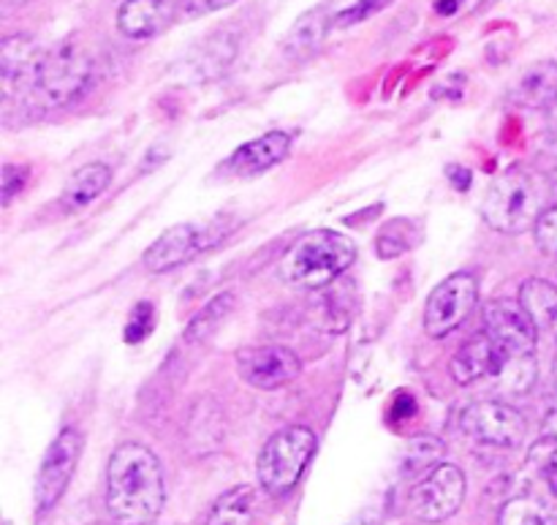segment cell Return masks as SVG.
Returning <instances> with one entry per match:
<instances>
[{"label": "cell", "instance_id": "cell-1", "mask_svg": "<svg viewBox=\"0 0 557 525\" xmlns=\"http://www.w3.org/2000/svg\"><path fill=\"white\" fill-rule=\"evenodd\" d=\"M163 472L158 457L141 444H123L107 468V510L117 525H150L161 515Z\"/></svg>", "mask_w": 557, "mask_h": 525}, {"label": "cell", "instance_id": "cell-2", "mask_svg": "<svg viewBox=\"0 0 557 525\" xmlns=\"http://www.w3.org/2000/svg\"><path fill=\"white\" fill-rule=\"evenodd\" d=\"M357 259V245L348 234L319 229L299 237L281 261L283 283L294 289H324L341 278Z\"/></svg>", "mask_w": 557, "mask_h": 525}, {"label": "cell", "instance_id": "cell-3", "mask_svg": "<svg viewBox=\"0 0 557 525\" xmlns=\"http://www.w3.org/2000/svg\"><path fill=\"white\" fill-rule=\"evenodd\" d=\"M92 76L90 52L79 41H63L52 49H44L33 85L20 107L47 112L65 107L87 90Z\"/></svg>", "mask_w": 557, "mask_h": 525}, {"label": "cell", "instance_id": "cell-4", "mask_svg": "<svg viewBox=\"0 0 557 525\" xmlns=\"http://www.w3.org/2000/svg\"><path fill=\"white\" fill-rule=\"evenodd\" d=\"M547 191L528 169L511 167L493 180L482 199V218L490 229L500 234H520L536 229L544 216Z\"/></svg>", "mask_w": 557, "mask_h": 525}, {"label": "cell", "instance_id": "cell-5", "mask_svg": "<svg viewBox=\"0 0 557 525\" xmlns=\"http://www.w3.org/2000/svg\"><path fill=\"white\" fill-rule=\"evenodd\" d=\"M315 452V434L308 425L283 428L261 447L256 474L261 488L270 496H286L302 479L310 457Z\"/></svg>", "mask_w": 557, "mask_h": 525}, {"label": "cell", "instance_id": "cell-6", "mask_svg": "<svg viewBox=\"0 0 557 525\" xmlns=\"http://www.w3.org/2000/svg\"><path fill=\"white\" fill-rule=\"evenodd\" d=\"M479 303V281L471 272H455L430 292L424 305V330L430 338H446L471 316Z\"/></svg>", "mask_w": 557, "mask_h": 525}, {"label": "cell", "instance_id": "cell-7", "mask_svg": "<svg viewBox=\"0 0 557 525\" xmlns=\"http://www.w3.org/2000/svg\"><path fill=\"white\" fill-rule=\"evenodd\" d=\"M460 428L468 439L498 450H517L525 441L528 423L515 406L500 401H479L462 412Z\"/></svg>", "mask_w": 557, "mask_h": 525}, {"label": "cell", "instance_id": "cell-8", "mask_svg": "<svg viewBox=\"0 0 557 525\" xmlns=\"http://www.w3.org/2000/svg\"><path fill=\"white\" fill-rule=\"evenodd\" d=\"M462 501H466V474L451 463H441L411 490V512L422 523L449 521Z\"/></svg>", "mask_w": 557, "mask_h": 525}, {"label": "cell", "instance_id": "cell-9", "mask_svg": "<svg viewBox=\"0 0 557 525\" xmlns=\"http://www.w3.org/2000/svg\"><path fill=\"white\" fill-rule=\"evenodd\" d=\"M234 363L239 379L261 392L283 390L302 374V359L288 346H245L234 354Z\"/></svg>", "mask_w": 557, "mask_h": 525}, {"label": "cell", "instance_id": "cell-10", "mask_svg": "<svg viewBox=\"0 0 557 525\" xmlns=\"http://www.w3.org/2000/svg\"><path fill=\"white\" fill-rule=\"evenodd\" d=\"M484 332L506 357H533L536 352L539 327L520 300H490L484 305Z\"/></svg>", "mask_w": 557, "mask_h": 525}, {"label": "cell", "instance_id": "cell-11", "mask_svg": "<svg viewBox=\"0 0 557 525\" xmlns=\"http://www.w3.org/2000/svg\"><path fill=\"white\" fill-rule=\"evenodd\" d=\"M82 434L76 428L60 430L58 439L49 444V450L44 452L41 468H38L36 479V510L49 512L60 499H63L65 488H69L71 477H74V468L79 463L82 455Z\"/></svg>", "mask_w": 557, "mask_h": 525}, {"label": "cell", "instance_id": "cell-12", "mask_svg": "<svg viewBox=\"0 0 557 525\" xmlns=\"http://www.w3.org/2000/svg\"><path fill=\"white\" fill-rule=\"evenodd\" d=\"M210 234L212 232H207L205 227H196V223H177V227L166 229L145 251V267L161 276V272L174 270V267L188 265L196 254H201V251L215 243V237H210Z\"/></svg>", "mask_w": 557, "mask_h": 525}, {"label": "cell", "instance_id": "cell-13", "mask_svg": "<svg viewBox=\"0 0 557 525\" xmlns=\"http://www.w3.org/2000/svg\"><path fill=\"white\" fill-rule=\"evenodd\" d=\"M44 49L30 36H9L0 44V76H3V101L11 107L22 103L41 63Z\"/></svg>", "mask_w": 557, "mask_h": 525}, {"label": "cell", "instance_id": "cell-14", "mask_svg": "<svg viewBox=\"0 0 557 525\" xmlns=\"http://www.w3.org/2000/svg\"><path fill=\"white\" fill-rule=\"evenodd\" d=\"M288 150H292V136L283 134V131H270V134L237 147L223 161L221 174H226V178H256V174L281 163L288 156Z\"/></svg>", "mask_w": 557, "mask_h": 525}, {"label": "cell", "instance_id": "cell-15", "mask_svg": "<svg viewBox=\"0 0 557 525\" xmlns=\"http://www.w3.org/2000/svg\"><path fill=\"white\" fill-rule=\"evenodd\" d=\"M506 354L493 343L487 332L468 338L451 357V376L460 387L479 384L484 379H498L506 365Z\"/></svg>", "mask_w": 557, "mask_h": 525}, {"label": "cell", "instance_id": "cell-16", "mask_svg": "<svg viewBox=\"0 0 557 525\" xmlns=\"http://www.w3.org/2000/svg\"><path fill=\"white\" fill-rule=\"evenodd\" d=\"M223 434H226V419H223L221 403L212 395L196 398L183 425V444L188 455H212L221 447Z\"/></svg>", "mask_w": 557, "mask_h": 525}, {"label": "cell", "instance_id": "cell-17", "mask_svg": "<svg viewBox=\"0 0 557 525\" xmlns=\"http://www.w3.org/2000/svg\"><path fill=\"white\" fill-rule=\"evenodd\" d=\"M332 14L326 5H315V9L305 11L294 27L288 30L286 41H283V54H286L292 63H305L313 54L321 52L326 41V33H330Z\"/></svg>", "mask_w": 557, "mask_h": 525}, {"label": "cell", "instance_id": "cell-18", "mask_svg": "<svg viewBox=\"0 0 557 525\" xmlns=\"http://www.w3.org/2000/svg\"><path fill=\"white\" fill-rule=\"evenodd\" d=\"M509 101L522 109H549L557 103V63L542 60L522 71L509 90Z\"/></svg>", "mask_w": 557, "mask_h": 525}, {"label": "cell", "instance_id": "cell-19", "mask_svg": "<svg viewBox=\"0 0 557 525\" xmlns=\"http://www.w3.org/2000/svg\"><path fill=\"white\" fill-rule=\"evenodd\" d=\"M109 183H112V169L107 163H85L65 180L58 199L60 212L74 216V212L85 210L109 188Z\"/></svg>", "mask_w": 557, "mask_h": 525}, {"label": "cell", "instance_id": "cell-20", "mask_svg": "<svg viewBox=\"0 0 557 525\" xmlns=\"http://www.w3.org/2000/svg\"><path fill=\"white\" fill-rule=\"evenodd\" d=\"M172 3L169 0H125L117 11V27L123 36L152 38L172 22Z\"/></svg>", "mask_w": 557, "mask_h": 525}, {"label": "cell", "instance_id": "cell-21", "mask_svg": "<svg viewBox=\"0 0 557 525\" xmlns=\"http://www.w3.org/2000/svg\"><path fill=\"white\" fill-rule=\"evenodd\" d=\"M239 52V36H234L232 30H218L212 36H207V41H201L194 49V60H190V69L201 80H212V76H221L228 65L234 63Z\"/></svg>", "mask_w": 557, "mask_h": 525}, {"label": "cell", "instance_id": "cell-22", "mask_svg": "<svg viewBox=\"0 0 557 525\" xmlns=\"http://www.w3.org/2000/svg\"><path fill=\"white\" fill-rule=\"evenodd\" d=\"M253 517L256 488L239 485V488H232L212 504L210 515H207V525H253Z\"/></svg>", "mask_w": 557, "mask_h": 525}, {"label": "cell", "instance_id": "cell-23", "mask_svg": "<svg viewBox=\"0 0 557 525\" xmlns=\"http://www.w3.org/2000/svg\"><path fill=\"white\" fill-rule=\"evenodd\" d=\"M520 305L528 310L539 330L557 325V286L544 278H528L520 289Z\"/></svg>", "mask_w": 557, "mask_h": 525}, {"label": "cell", "instance_id": "cell-24", "mask_svg": "<svg viewBox=\"0 0 557 525\" xmlns=\"http://www.w3.org/2000/svg\"><path fill=\"white\" fill-rule=\"evenodd\" d=\"M234 308V292H221L188 321L185 327V343H205L212 332L221 327V321L232 314Z\"/></svg>", "mask_w": 557, "mask_h": 525}, {"label": "cell", "instance_id": "cell-25", "mask_svg": "<svg viewBox=\"0 0 557 525\" xmlns=\"http://www.w3.org/2000/svg\"><path fill=\"white\" fill-rule=\"evenodd\" d=\"M444 455V441L435 439V436H419L408 444L406 455H403V474L406 477H428L433 468L441 466Z\"/></svg>", "mask_w": 557, "mask_h": 525}, {"label": "cell", "instance_id": "cell-26", "mask_svg": "<svg viewBox=\"0 0 557 525\" xmlns=\"http://www.w3.org/2000/svg\"><path fill=\"white\" fill-rule=\"evenodd\" d=\"M500 525H557L555 515L544 501L533 499V496H517V499L506 501L498 517Z\"/></svg>", "mask_w": 557, "mask_h": 525}, {"label": "cell", "instance_id": "cell-27", "mask_svg": "<svg viewBox=\"0 0 557 525\" xmlns=\"http://www.w3.org/2000/svg\"><path fill=\"white\" fill-rule=\"evenodd\" d=\"M498 379L506 392L525 395V392L536 384V363H533V357H509Z\"/></svg>", "mask_w": 557, "mask_h": 525}, {"label": "cell", "instance_id": "cell-28", "mask_svg": "<svg viewBox=\"0 0 557 525\" xmlns=\"http://www.w3.org/2000/svg\"><path fill=\"white\" fill-rule=\"evenodd\" d=\"M156 330V305L141 300V303L134 305L128 316V325H125V343L136 346V343L145 341L150 332Z\"/></svg>", "mask_w": 557, "mask_h": 525}, {"label": "cell", "instance_id": "cell-29", "mask_svg": "<svg viewBox=\"0 0 557 525\" xmlns=\"http://www.w3.org/2000/svg\"><path fill=\"white\" fill-rule=\"evenodd\" d=\"M533 232H536L539 248H542L547 256H553V259H557V202L553 207L544 210V216L539 218Z\"/></svg>", "mask_w": 557, "mask_h": 525}, {"label": "cell", "instance_id": "cell-30", "mask_svg": "<svg viewBox=\"0 0 557 525\" xmlns=\"http://www.w3.org/2000/svg\"><path fill=\"white\" fill-rule=\"evenodd\" d=\"M389 3H392V0H357L351 9H346L343 14H337L335 25L337 27L357 25V22H364V20H370V16L379 14V11H384Z\"/></svg>", "mask_w": 557, "mask_h": 525}, {"label": "cell", "instance_id": "cell-31", "mask_svg": "<svg viewBox=\"0 0 557 525\" xmlns=\"http://www.w3.org/2000/svg\"><path fill=\"white\" fill-rule=\"evenodd\" d=\"M528 466L536 468L539 474L557 466V439L542 436V439L531 447V452H528Z\"/></svg>", "mask_w": 557, "mask_h": 525}, {"label": "cell", "instance_id": "cell-32", "mask_svg": "<svg viewBox=\"0 0 557 525\" xmlns=\"http://www.w3.org/2000/svg\"><path fill=\"white\" fill-rule=\"evenodd\" d=\"M232 3H237V0H183L180 3V16L183 20H196V16L215 14V11L226 9Z\"/></svg>", "mask_w": 557, "mask_h": 525}, {"label": "cell", "instance_id": "cell-33", "mask_svg": "<svg viewBox=\"0 0 557 525\" xmlns=\"http://www.w3.org/2000/svg\"><path fill=\"white\" fill-rule=\"evenodd\" d=\"M27 180V167H14V163H5L3 167V205H11L16 194L25 188Z\"/></svg>", "mask_w": 557, "mask_h": 525}, {"label": "cell", "instance_id": "cell-34", "mask_svg": "<svg viewBox=\"0 0 557 525\" xmlns=\"http://www.w3.org/2000/svg\"><path fill=\"white\" fill-rule=\"evenodd\" d=\"M542 436H549V439H557V408L547 414V419L542 423Z\"/></svg>", "mask_w": 557, "mask_h": 525}, {"label": "cell", "instance_id": "cell-35", "mask_svg": "<svg viewBox=\"0 0 557 525\" xmlns=\"http://www.w3.org/2000/svg\"><path fill=\"white\" fill-rule=\"evenodd\" d=\"M435 9H438V14L449 16L460 9V0H438V3H435Z\"/></svg>", "mask_w": 557, "mask_h": 525}, {"label": "cell", "instance_id": "cell-36", "mask_svg": "<svg viewBox=\"0 0 557 525\" xmlns=\"http://www.w3.org/2000/svg\"><path fill=\"white\" fill-rule=\"evenodd\" d=\"M544 477V483H547V488H549V493L555 496L557 499V466H553V468H547V472L542 474Z\"/></svg>", "mask_w": 557, "mask_h": 525}, {"label": "cell", "instance_id": "cell-37", "mask_svg": "<svg viewBox=\"0 0 557 525\" xmlns=\"http://www.w3.org/2000/svg\"><path fill=\"white\" fill-rule=\"evenodd\" d=\"M484 3H493V0H484Z\"/></svg>", "mask_w": 557, "mask_h": 525}, {"label": "cell", "instance_id": "cell-38", "mask_svg": "<svg viewBox=\"0 0 557 525\" xmlns=\"http://www.w3.org/2000/svg\"><path fill=\"white\" fill-rule=\"evenodd\" d=\"M555 191H557V178H555Z\"/></svg>", "mask_w": 557, "mask_h": 525}]
</instances>
